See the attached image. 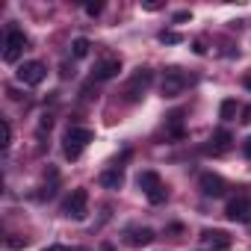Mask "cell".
Here are the masks:
<instances>
[{
	"label": "cell",
	"instance_id": "15",
	"mask_svg": "<svg viewBox=\"0 0 251 251\" xmlns=\"http://www.w3.org/2000/svg\"><path fill=\"white\" fill-rule=\"evenodd\" d=\"M89 48H92V42L80 36V39L71 42V56H74V59H86V56H89Z\"/></svg>",
	"mask_w": 251,
	"mask_h": 251
},
{
	"label": "cell",
	"instance_id": "8",
	"mask_svg": "<svg viewBox=\"0 0 251 251\" xmlns=\"http://www.w3.org/2000/svg\"><path fill=\"white\" fill-rule=\"evenodd\" d=\"M198 189H201L207 198H222V195L227 192V183H225L219 175H213V172H204V175L198 177Z\"/></svg>",
	"mask_w": 251,
	"mask_h": 251
},
{
	"label": "cell",
	"instance_id": "4",
	"mask_svg": "<svg viewBox=\"0 0 251 251\" xmlns=\"http://www.w3.org/2000/svg\"><path fill=\"white\" fill-rule=\"evenodd\" d=\"M15 77H18L24 86H39V83L48 77V68H45V62H39V59H30V62H21V65H18Z\"/></svg>",
	"mask_w": 251,
	"mask_h": 251
},
{
	"label": "cell",
	"instance_id": "16",
	"mask_svg": "<svg viewBox=\"0 0 251 251\" xmlns=\"http://www.w3.org/2000/svg\"><path fill=\"white\" fill-rule=\"evenodd\" d=\"M219 115H222L225 121H230V118L236 115V100H230V98H227V100H222V106H219Z\"/></svg>",
	"mask_w": 251,
	"mask_h": 251
},
{
	"label": "cell",
	"instance_id": "5",
	"mask_svg": "<svg viewBox=\"0 0 251 251\" xmlns=\"http://www.w3.org/2000/svg\"><path fill=\"white\" fill-rule=\"evenodd\" d=\"M186 86H189V80L180 68H166V74H163V95L166 98H177Z\"/></svg>",
	"mask_w": 251,
	"mask_h": 251
},
{
	"label": "cell",
	"instance_id": "21",
	"mask_svg": "<svg viewBox=\"0 0 251 251\" xmlns=\"http://www.w3.org/2000/svg\"><path fill=\"white\" fill-rule=\"evenodd\" d=\"M6 245H9V248H24V245H27V239H21V236H12V239H6Z\"/></svg>",
	"mask_w": 251,
	"mask_h": 251
},
{
	"label": "cell",
	"instance_id": "25",
	"mask_svg": "<svg viewBox=\"0 0 251 251\" xmlns=\"http://www.w3.org/2000/svg\"><path fill=\"white\" fill-rule=\"evenodd\" d=\"M192 50H195V53H207V48H204V42H201V39L192 45Z\"/></svg>",
	"mask_w": 251,
	"mask_h": 251
},
{
	"label": "cell",
	"instance_id": "18",
	"mask_svg": "<svg viewBox=\"0 0 251 251\" xmlns=\"http://www.w3.org/2000/svg\"><path fill=\"white\" fill-rule=\"evenodd\" d=\"M166 198H169V189H166V186H160V189H154V192L148 195V201H151V204H163Z\"/></svg>",
	"mask_w": 251,
	"mask_h": 251
},
{
	"label": "cell",
	"instance_id": "9",
	"mask_svg": "<svg viewBox=\"0 0 251 251\" xmlns=\"http://www.w3.org/2000/svg\"><path fill=\"white\" fill-rule=\"evenodd\" d=\"M118 71H121V59H118V56H106V59H100V62L95 65V71H92V80L103 83V80H112Z\"/></svg>",
	"mask_w": 251,
	"mask_h": 251
},
{
	"label": "cell",
	"instance_id": "1",
	"mask_svg": "<svg viewBox=\"0 0 251 251\" xmlns=\"http://www.w3.org/2000/svg\"><path fill=\"white\" fill-rule=\"evenodd\" d=\"M92 139H95V133H92L89 127H77V124H71V127L65 130V139H62V151H65V157H68V160H80L83 148H86Z\"/></svg>",
	"mask_w": 251,
	"mask_h": 251
},
{
	"label": "cell",
	"instance_id": "27",
	"mask_svg": "<svg viewBox=\"0 0 251 251\" xmlns=\"http://www.w3.org/2000/svg\"><path fill=\"white\" fill-rule=\"evenodd\" d=\"M186 18H189V12H177V15H175V24H180V21H186Z\"/></svg>",
	"mask_w": 251,
	"mask_h": 251
},
{
	"label": "cell",
	"instance_id": "22",
	"mask_svg": "<svg viewBox=\"0 0 251 251\" xmlns=\"http://www.w3.org/2000/svg\"><path fill=\"white\" fill-rule=\"evenodd\" d=\"M163 3H157V0H145V3H142V9H148V12H157Z\"/></svg>",
	"mask_w": 251,
	"mask_h": 251
},
{
	"label": "cell",
	"instance_id": "17",
	"mask_svg": "<svg viewBox=\"0 0 251 251\" xmlns=\"http://www.w3.org/2000/svg\"><path fill=\"white\" fill-rule=\"evenodd\" d=\"M157 39H160L163 45H180V42H183V36H180V33H175V30H163Z\"/></svg>",
	"mask_w": 251,
	"mask_h": 251
},
{
	"label": "cell",
	"instance_id": "26",
	"mask_svg": "<svg viewBox=\"0 0 251 251\" xmlns=\"http://www.w3.org/2000/svg\"><path fill=\"white\" fill-rule=\"evenodd\" d=\"M248 121H251V106L242 109V124H248Z\"/></svg>",
	"mask_w": 251,
	"mask_h": 251
},
{
	"label": "cell",
	"instance_id": "3",
	"mask_svg": "<svg viewBox=\"0 0 251 251\" xmlns=\"http://www.w3.org/2000/svg\"><path fill=\"white\" fill-rule=\"evenodd\" d=\"M24 48H27V36L18 27H9L6 30V42H3V62H18Z\"/></svg>",
	"mask_w": 251,
	"mask_h": 251
},
{
	"label": "cell",
	"instance_id": "2",
	"mask_svg": "<svg viewBox=\"0 0 251 251\" xmlns=\"http://www.w3.org/2000/svg\"><path fill=\"white\" fill-rule=\"evenodd\" d=\"M154 83V71L151 68H136V74L127 80V86H124V98L127 100H139Z\"/></svg>",
	"mask_w": 251,
	"mask_h": 251
},
{
	"label": "cell",
	"instance_id": "24",
	"mask_svg": "<svg viewBox=\"0 0 251 251\" xmlns=\"http://www.w3.org/2000/svg\"><path fill=\"white\" fill-rule=\"evenodd\" d=\"M45 251H80V248H68V245H50V248H45Z\"/></svg>",
	"mask_w": 251,
	"mask_h": 251
},
{
	"label": "cell",
	"instance_id": "12",
	"mask_svg": "<svg viewBox=\"0 0 251 251\" xmlns=\"http://www.w3.org/2000/svg\"><path fill=\"white\" fill-rule=\"evenodd\" d=\"M230 142H233L230 130H227V127H219V130L213 133V139H210V151H213V154H225V151L230 148Z\"/></svg>",
	"mask_w": 251,
	"mask_h": 251
},
{
	"label": "cell",
	"instance_id": "11",
	"mask_svg": "<svg viewBox=\"0 0 251 251\" xmlns=\"http://www.w3.org/2000/svg\"><path fill=\"white\" fill-rule=\"evenodd\" d=\"M201 242L207 251H227L230 248V236L225 230H204L201 233Z\"/></svg>",
	"mask_w": 251,
	"mask_h": 251
},
{
	"label": "cell",
	"instance_id": "10",
	"mask_svg": "<svg viewBox=\"0 0 251 251\" xmlns=\"http://www.w3.org/2000/svg\"><path fill=\"white\" fill-rule=\"evenodd\" d=\"M124 239H127V245H133V248H142V245H151V242L157 239V233H154L151 227H139V225H133V227L124 230Z\"/></svg>",
	"mask_w": 251,
	"mask_h": 251
},
{
	"label": "cell",
	"instance_id": "7",
	"mask_svg": "<svg viewBox=\"0 0 251 251\" xmlns=\"http://www.w3.org/2000/svg\"><path fill=\"white\" fill-rule=\"evenodd\" d=\"M225 216H227L230 222H248V219H251V198H248V195L230 198L227 207H225Z\"/></svg>",
	"mask_w": 251,
	"mask_h": 251
},
{
	"label": "cell",
	"instance_id": "13",
	"mask_svg": "<svg viewBox=\"0 0 251 251\" xmlns=\"http://www.w3.org/2000/svg\"><path fill=\"white\" fill-rule=\"evenodd\" d=\"M98 180H100V186H103V189H121V186H124V175H121V169H118V166H115V169H106Z\"/></svg>",
	"mask_w": 251,
	"mask_h": 251
},
{
	"label": "cell",
	"instance_id": "23",
	"mask_svg": "<svg viewBox=\"0 0 251 251\" xmlns=\"http://www.w3.org/2000/svg\"><path fill=\"white\" fill-rule=\"evenodd\" d=\"M242 154H245V157H248V160H251V136H248V139H245V142H242Z\"/></svg>",
	"mask_w": 251,
	"mask_h": 251
},
{
	"label": "cell",
	"instance_id": "6",
	"mask_svg": "<svg viewBox=\"0 0 251 251\" xmlns=\"http://www.w3.org/2000/svg\"><path fill=\"white\" fill-rule=\"evenodd\" d=\"M86 213H89V192L86 189H74L68 195V201H65V216L80 222V219H86Z\"/></svg>",
	"mask_w": 251,
	"mask_h": 251
},
{
	"label": "cell",
	"instance_id": "28",
	"mask_svg": "<svg viewBox=\"0 0 251 251\" xmlns=\"http://www.w3.org/2000/svg\"><path fill=\"white\" fill-rule=\"evenodd\" d=\"M242 86H245V89H251V74H245V77H242Z\"/></svg>",
	"mask_w": 251,
	"mask_h": 251
},
{
	"label": "cell",
	"instance_id": "14",
	"mask_svg": "<svg viewBox=\"0 0 251 251\" xmlns=\"http://www.w3.org/2000/svg\"><path fill=\"white\" fill-rule=\"evenodd\" d=\"M136 183H139V189H142L145 195H151L154 189H160V186H163V180H160V175H157V172H142V175L136 177Z\"/></svg>",
	"mask_w": 251,
	"mask_h": 251
},
{
	"label": "cell",
	"instance_id": "20",
	"mask_svg": "<svg viewBox=\"0 0 251 251\" xmlns=\"http://www.w3.org/2000/svg\"><path fill=\"white\" fill-rule=\"evenodd\" d=\"M100 12H103V3H100V0H95V3H86V15L95 18V15H100Z\"/></svg>",
	"mask_w": 251,
	"mask_h": 251
},
{
	"label": "cell",
	"instance_id": "29",
	"mask_svg": "<svg viewBox=\"0 0 251 251\" xmlns=\"http://www.w3.org/2000/svg\"><path fill=\"white\" fill-rule=\"evenodd\" d=\"M100 251H115V248H112V245H103V248H100Z\"/></svg>",
	"mask_w": 251,
	"mask_h": 251
},
{
	"label": "cell",
	"instance_id": "19",
	"mask_svg": "<svg viewBox=\"0 0 251 251\" xmlns=\"http://www.w3.org/2000/svg\"><path fill=\"white\" fill-rule=\"evenodd\" d=\"M12 145V124L3 118V148H9Z\"/></svg>",
	"mask_w": 251,
	"mask_h": 251
}]
</instances>
